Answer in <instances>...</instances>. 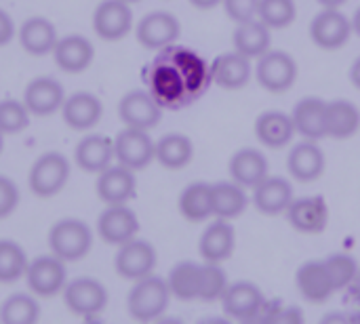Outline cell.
I'll return each instance as SVG.
<instances>
[{
  "instance_id": "cell-49",
  "label": "cell",
  "mask_w": 360,
  "mask_h": 324,
  "mask_svg": "<svg viewBox=\"0 0 360 324\" xmlns=\"http://www.w3.org/2000/svg\"><path fill=\"white\" fill-rule=\"evenodd\" d=\"M350 80H352V84L360 91V57L352 63V67H350Z\"/></svg>"
},
{
  "instance_id": "cell-35",
  "label": "cell",
  "mask_w": 360,
  "mask_h": 324,
  "mask_svg": "<svg viewBox=\"0 0 360 324\" xmlns=\"http://www.w3.org/2000/svg\"><path fill=\"white\" fill-rule=\"evenodd\" d=\"M171 297L179 302H194L198 299V287H200V264L194 261H179L171 268L167 278Z\"/></svg>"
},
{
  "instance_id": "cell-58",
  "label": "cell",
  "mask_w": 360,
  "mask_h": 324,
  "mask_svg": "<svg viewBox=\"0 0 360 324\" xmlns=\"http://www.w3.org/2000/svg\"><path fill=\"white\" fill-rule=\"evenodd\" d=\"M84 324H103V323H99V320H93V318H89V320H86Z\"/></svg>"
},
{
  "instance_id": "cell-47",
  "label": "cell",
  "mask_w": 360,
  "mask_h": 324,
  "mask_svg": "<svg viewBox=\"0 0 360 324\" xmlns=\"http://www.w3.org/2000/svg\"><path fill=\"white\" fill-rule=\"evenodd\" d=\"M319 324H352L350 314H344V312H329L321 318Z\"/></svg>"
},
{
  "instance_id": "cell-59",
  "label": "cell",
  "mask_w": 360,
  "mask_h": 324,
  "mask_svg": "<svg viewBox=\"0 0 360 324\" xmlns=\"http://www.w3.org/2000/svg\"><path fill=\"white\" fill-rule=\"evenodd\" d=\"M124 2H129V4H131V2H139V0H124Z\"/></svg>"
},
{
  "instance_id": "cell-8",
  "label": "cell",
  "mask_w": 360,
  "mask_h": 324,
  "mask_svg": "<svg viewBox=\"0 0 360 324\" xmlns=\"http://www.w3.org/2000/svg\"><path fill=\"white\" fill-rule=\"evenodd\" d=\"M352 34V21L340 8L321 11L310 23V38L319 48L338 51L342 48Z\"/></svg>"
},
{
  "instance_id": "cell-30",
  "label": "cell",
  "mask_w": 360,
  "mask_h": 324,
  "mask_svg": "<svg viewBox=\"0 0 360 324\" xmlns=\"http://www.w3.org/2000/svg\"><path fill=\"white\" fill-rule=\"evenodd\" d=\"M154 158L171 171L184 169L192 162L194 158V145L192 139L181 135V133H169L156 141L154 148Z\"/></svg>"
},
{
  "instance_id": "cell-27",
  "label": "cell",
  "mask_w": 360,
  "mask_h": 324,
  "mask_svg": "<svg viewBox=\"0 0 360 324\" xmlns=\"http://www.w3.org/2000/svg\"><path fill=\"white\" fill-rule=\"evenodd\" d=\"M76 164L86 173H101L114 160V141L103 135H86L74 152Z\"/></svg>"
},
{
  "instance_id": "cell-5",
  "label": "cell",
  "mask_w": 360,
  "mask_h": 324,
  "mask_svg": "<svg viewBox=\"0 0 360 324\" xmlns=\"http://www.w3.org/2000/svg\"><path fill=\"white\" fill-rule=\"evenodd\" d=\"M65 261L55 255H40L27 264L25 280L32 293L38 297H53L65 289Z\"/></svg>"
},
{
  "instance_id": "cell-25",
  "label": "cell",
  "mask_w": 360,
  "mask_h": 324,
  "mask_svg": "<svg viewBox=\"0 0 360 324\" xmlns=\"http://www.w3.org/2000/svg\"><path fill=\"white\" fill-rule=\"evenodd\" d=\"M295 124L293 118L285 112H264L255 120V137L272 150H281L291 143L295 135Z\"/></svg>"
},
{
  "instance_id": "cell-3",
  "label": "cell",
  "mask_w": 360,
  "mask_h": 324,
  "mask_svg": "<svg viewBox=\"0 0 360 324\" xmlns=\"http://www.w3.org/2000/svg\"><path fill=\"white\" fill-rule=\"evenodd\" d=\"M70 179V162L59 152L42 154L30 169L27 186L38 198H51L59 194Z\"/></svg>"
},
{
  "instance_id": "cell-2",
  "label": "cell",
  "mask_w": 360,
  "mask_h": 324,
  "mask_svg": "<svg viewBox=\"0 0 360 324\" xmlns=\"http://www.w3.org/2000/svg\"><path fill=\"white\" fill-rule=\"evenodd\" d=\"M49 247L61 261H78L93 247V232L80 219H61L49 232Z\"/></svg>"
},
{
  "instance_id": "cell-43",
  "label": "cell",
  "mask_w": 360,
  "mask_h": 324,
  "mask_svg": "<svg viewBox=\"0 0 360 324\" xmlns=\"http://www.w3.org/2000/svg\"><path fill=\"white\" fill-rule=\"evenodd\" d=\"M224 8L230 19L236 23H245L257 17L259 0H224Z\"/></svg>"
},
{
  "instance_id": "cell-50",
  "label": "cell",
  "mask_w": 360,
  "mask_h": 324,
  "mask_svg": "<svg viewBox=\"0 0 360 324\" xmlns=\"http://www.w3.org/2000/svg\"><path fill=\"white\" fill-rule=\"evenodd\" d=\"M346 291H350V297L359 304V310H360V272H359V276H356V280H354Z\"/></svg>"
},
{
  "instance_id": "cell-24",
  "label": "cell",
  "mask_w": 360,
  "mask_h": 324,
  "mask_svg": "<svg viewBox=\"0 0 360 324\" xmlns=\"http://www.w3.org/2000/svg\"><path fill=\"white\" fill-rule=\"evenodd\" d=\"M293 124L295 131L302 133L306 139H321L327 137V101H323L321 97H306L302 99L293 114Z\"/></svg>"
},
{
  "instance_id": "cell-9",
  "label": "cell",
  "mask_w": 360,
  "mask_h": 324,
  "mask_svg": "<svg viewBox=\"0 0 360 324\" xmlns=\"http://www.w3.org/2000/svg\"><path fill=\"white\" fill-rule=\"evenodd\" d=\"M224 312L234 318V320H247L253 316H259L262 312H266V297L264 291L249 283V280H240V283H232L228 285L224 297L219 299Z\"/></svg>"
},
{
  "instance_id": "cell-33",
  "label": "cell",
  "mask_w": 360,
  "mask_h": 324,
  "mask_svg": "<svg viewBox=\"0 0 360 324\" xmlns=\"http://www.w3.org/2000/svg\"><path fill=\"white\" fill-rule=\"evenodd\" d=\"M360 129V110L346 99L327 103V135L333 139H348Z\"/></svg>"
},
{
  "instance_id": "cell-40",
  "label": "cell",
  "mask_w": 360,
  "mask_h": 324,
  "mask_svg": "<svg viewBox=\"0 0 360 324\" xmlns=\"http://www.w3.org/2000/svg\"><path fill=\"white\" fill-rule=\"evenodd\" d=\"M325 266L329 270L331 283L335 291H346L359 276V264L352 255L348 253H333L325 259Z\"/></svg>"
},
{
  "instance_id": "cell-48",
  "label": "cell",
  "mask_w": 360,
  "mask_h": 324,
  "mask_svg": "<svg viewBox=\"0 0 360 324\" xmlns=\"http://www.w3.org/2000/svg\"><path fill=\"white\" fill-rule=\"evenodd\" d=\"M224 0H190V4H194L196 8H202V11H207V8H215L217 4H221Z\"/></svg>"
},
{
  "instance_id": "cell-17",
  "label": "cell",
  "mask_w": 360,
  "mask_h": 324,
  "mask_svg": "<svg viewBox=\"0 0 360 324\" xmlns=\"http://www.w3.org/2000/svg\"><path fill=\"white\" fill-rule=\"evenodd\" d=\"M295 285L302 297L310 304H325L335 293L325 259H312L302 264L295 274Z\"/></svg>"
},
{
  "instance_id": "cell-42",
  "label": "cell",
  "mask_w": 360,
  "mask_h": 324,
  "mask_svg": "<svg viewBox=\"0 0 360 324\" xmlns=\"http://www.w3.org/2000/svg\"><path fill=\"white\" fill-rule=\"evenodd\" d=\"M152 89L158 99L173 101L184 91V80L175 72V67H158L152 76Z\"/></svg>"
},
{
  "instance_id": "cell-44",
  "label": "cell",
  "mask_w": 360,
  "mask_h": 324,
  "mask_svg": "<svg viewBox=\"0 0 360 324\" xmlns=\"http://www.w3.org/2000/svg\"><path fill=\"white\" fill-rule=\"evenodd\" d=\"M19 205V188L8 177L0 175V219L8 217Z\"/></svg>"
},
{
  "instance_id": "cell-18",
  "label": "cell",
  "mask_w": 360,
  "mask_h": 324,
  "mask_svg": "<svg viewBox=\"0 0 360 324\" xmlns=\"http://www.w3.org/2000/svg\"><path fill=\"white\" fill-rule=\"evenodd\" d=\"M325 167H327L325 152L312 139L300 141L297 145L291 148V152L287 156V169H289L291 177L302 183L316 181L325 173Z\"/></svg>"
},
{
  "instance_id": "cell-11",
  "label": "cell",
  "mask_w": 360,
  "mask_h": 324,
  "mask_svg": "<svg viewBox=\"0 0 360 324\" xmlns=\"http://www.w3.org/2000/svg\"><path fill=\"white\" fill-rule=\"evenodd\" d=\"M95 34L103 40H120L133 30V11L124 0H103L93 13Z\"/></svg>"
},
{
  "instance_id": "cell-20",
  "label": "cell",
  "mask_w": 360,
  "mask_h": 324,
  "mask_svg": "<svg viewBox=\"0 0 360 324\" xmlns=\"http://www.w3.org/2000/svg\"><path fill=\"white\" fill-rule=\"evenodd\" d=\"M61 116L70 129L86 131V129H93L101 120L103 103L93 93H86V91L74 93V95L65 97V101L61 105Z\"/></svg>"
},
{
  "instance_id": "cell-45",
  "label": "cell",
  "mask_w": 360,
  "mask_h": 324,
  "mask_svg": "<svg viewBox=\"0 0 360 324\" xmlns=\"http://www.w3.org/2000/svg\"><path fill=\"white\" fill-rule=\"evenodd\" d=\"M268 324H306L304 310L297 306H287V308H276L266 312Z\"/></svg>"
},
{
  "instance_id": "cell-7",
  "label": "cell",
  "mask_w": 360,
  "mask_h": 324,
  "mask_svg": "<svg viewBox=\"0 0 360 324\" xmlns=\"http://www.w3.org/2000/svg\"><path fill=\"white\" fill-rule=\"evenodd\" d=\"M156 261H158L156 249L148 240L133 238L120 245L116 259H114V268L127 280H141L154 272Z\"/></svg>"
},
{
  "instance_id": "cell-36",
  "label": "cell",
  "mask_w": 360,
  "mask_h": 324,
  "mask_svg": "<svg viewBox=\"0 0 360 324\" xmlns=\"http://www.w3.org/2000/svg\"><path fill=\"white\" fill-rule=\"evenodd\" d=\"M40 318V306L32 295L17 293L11 295L0 306V323L2 324H36Z\"/></svg>"
},
{
  "instance_id": "cell-51",
  "label": "cell",
  "mask_w": 360,
  "mask_h": 324,
  "mask_svg": "<svg viewBox=\"0 0 360 324\" xmlns=\"http://www.w3.org/2000/svg\"><path fill=\"white\" fill-rule=\"evenodd\" d=\"M240 324H268V318H266V312H262L259 316H253V318L240 320Z\"/></svg>"
},
{
  "instance_id": "cell-16",
  "label": "cell",
  "mask_w": 360,
  "mask_h": 324,
  "mask_svg": "<svg viewBox=\"0 0 360 324\" xmlns=\"http://www.w3.org/2000/svg\"><path fill=\"white\" fill-rule=\"evenodd\" d=\"M285 215L293 230L302 234H321L329 223V207L321 196L293 198Z\"/></svg>"
},
{
  "instance_id": "cell-41",
  "label": "cell",
  "mask_w": 360,
  "mask_h": 324,
  "mask_svg": "<svg viewBox=\"0 0 360 324\" xmlns=\"http://www.w3.org/2000/svg\"><path fill=\"white\" fill-rule=\"evenodd\" d=\"M30 124V110L17 99L0 101V131L4 135H17Z\"/></svg>"
},
{
  "instance_id": "cell-56",
  "label": "cell",
  "mask_w": 360,
  "mask_h": 324,
  "mask_svg": "<svg viewBox=\"0 0 360 324\" xmlns=\"http://www.w3.org/2000/svg\"><path fill=\"white\" fill-rule=\"evenodd\" d=\"M350 318H352V324H360V310L354 312V314H350Z\"/></svg>"
},
{
  "instance_id": "cell-53",
  "label": "cell",
  "mask_w": 360,
  "mask_h": 324,
  "mask_svg": "<svg viewBox=\"0 0 360 324\" xmlns=\"http://www.w3.org/2000/svg\"><path fill=\"white\" fill-rule=\"evenodd\" d=\"M198 324H232L226 318H219V316H211V318H202Z\"/></svg>"
},
{
  "instance_id": "cell-13",
  "label": "cell",
  "mask_w": 360,
  "mask_h": 324,
  "mask_svg": "<svg viewBox=\"0 0 360 324\" xmlns=\"http://www.w3.org/2000/svg\"><path fill=\"white\" fill-rule=\"evenodd\" d=\"M118 114H120V120L127 127L143 129V131L154 129L162 118V112H160V105H158L156 97L146 93V91L127 93L118 103Z\"/></svg>"
},
{
  "instance_id": "cell-54",
  "label": "cell",
  "mask_w": 360,
  "mask_h": 324,
  "mask_svg": "<svg viewBox=\"0 0 360 324\" xmlns=\"http://www.w3.org/2000/svg\"><path fill=\"white\" fill-rule=\"evenodd\" d=\"M352 30L360 36V8H356V13H354V17H352Z\"/></svg>"
},
{
  "instance_id": "cell-22",
  "label": "cell",
  "mask_w": 360,
  "mask_h": 324,
  "mask_svg": "<svg viewBox=\"0 0 360 324\" xmlns=\"http://www.w3.org/2000/svg\"><path fill=\"white\" fill-rule=\"evenodd\" d=\"M293 202V186L285 177H266L262 183L253 188V205L264 215H281L287 213Z\"/></svg>"
},
{
  "instance_id": "cell-29",
  "label": "cell",
  "mask_w": 360,
  "mask_h": 324,
  "mask_svg": "<svg viewBox=\"0 0 360 324\" xmlns=\"http://www.w3.org/2000/svg\"><path fill=\"white\" fill-rule=\"evenodd\" d=\"M213 80L224 89H243L251 78V61L243 53H226L213 61Z\"/></svg>"
},
{
  "instance_id": "cell-26",
  "label": "cell",
  "mask_w": 360,
  "mask_h": 324,
  "mask_svg": "<svg viewBox=\"0 0 360 324\" xmlns=\"http://www.w3.org/2000/svg\"><path fill=\"white\" fill-rule=\"evenodd\" d=\"M230 177L243 188H255L268 177V160L255 148L238 150L230 160Z\"/></svg>"
},
{
  "instance_id": "cell-32",
  "label": "cell",
  "mask_w": 360,
  "mask_h": 324,
  "mask_svg": "<svg viewBox=\"0 0 360 324\" xmlns=\"http://www.w3.org/2000/svg\"><path fill=\"white\" fill-rule=\"evenodd\" d=\"M179 211L188 221H207L213 215V186L205 181L190 183L179 196Z\"/></svg>"
},
{
  "instance_id": "cell-1",
  "label": "cell",
  "mask_w": 360,
  "mask_h": 324,
  "mask_svg": "<svg viewBox=\"0 0 360 324\" xmlns=\"http://www.w3.org/2000/svg\"><path fill=\"white\" fill-rule=\"evenodd\" d=\"M169 302L171 291L167 280L150 274L141 280H135V287L129 291L127 297V308L137 323H156L158 318H162Z\"/></svg>"
},
{
  "instance_id": "cell-38",
  "label": "cell",
  "mask_w": 360,
  "mask_h": 324,
  "mask_svg": "<svg viewBox=\"0 0 360 324\" xmlns=\"http://www.w3.org/2000/svg\"><path fill=\"white\" fill-rule=\"evenodd\" d=\"M295 0H259L257 17L270 30H285L295 21Z\"/></svg>"
},
{
  "instance_id": "cell-19",
  "label": "cell",
  "mask_w": 360,
  "mask_h": 324,
  "mask_svg": "<svg viewBox=\"0 0 360 324\" xmlns=\"http://www.w3.org/2000/svg\"><path fill=\"white\" fill-rule=\"evenodd\" d=\"M97 196L105 202V205H127L137 190V181H135V171L116 164V167H108L105 171L99 173L97 179Z\"/></svg>"
},
{
  "instance_id": "cell-23",
  "label": "cell",
  "mask_w": 360,
  "mask_h": 324,
  "mask_svg": "<svg viewBox=\"0 0 360 324\" xmlns=\"http://www.w3.org/2000/svg\"><path fill=\"white\" fill-rule=\"evenodd\" d=\"M234 245H236L234 228L230 226L228 219H217L202 232L198 251L207 264H224L234 253Z\"/></svg>"
},
{
  "instance_id": "cell-34",
  "label": "cell",
  "mask_w": 360,
  "mask_h": 324,
  "mask_svg": "<svg viewBox=\"0 0 360 324\" xmlns=\"http://www.w3.org/2000/svg\"><path fill=\"white\" fill-rule=\"evenodd\" d=\"M270 27L259 19L238 23V27L234 30V46L249 59L266 55L270 51Z\"/></svg>"
},
{
  "instance_id": "cell-31",
  "label": "cell",
  "mask_w": 360,
  "mask_h": 324,
  "mask_svg": "<svg viewBox=\"0 0 360 324\" xmlns=\"http://www.w3.org/2000/svg\"><path fill=\"white\" fill-rule=\"evenodd\" d=\"M249 196L236 181L213 183V215L217 219H236L247 211Z\"/></svg>"
},
{
  "instance_id": "cell-12",
  "label": "cell",
  "mask_w": 360,
  "mask_h": 324,
  "mask_svg": "<svg viewBox=\"0 0 360 324\" xmlns=\"http://www.w3.org/2000/svg\"><path fill=\"white\" fill-rule=\"evenodd\" d=\"M97 232L108 245L120 247L137 236L139 219L127 205H108L97 219Z\"/></svg>"
},
{
  "instance_id": "cell-46",
  "label": "cell",
  "mask_w": 360,
  "mask_h": 324,
  "mask_svg": "<svg viewBox=\"0 0 360 324\" xmlns=\"http://www.w3.org/2000/svg\"><path fill=\"white\" fill-rule=\"evenodd\" d=\"M15 38V21L13 17L0 8V46H6Z\"/></svg>"
},
{
  "instance_id": "cell-37",
  "label": "cell",
  "mask_w": 360,
  "mask_h": 324,
  "mask_svg": "<svg viewBox=\"0 0 360 324\" xmlns=\"http://www.w3.org/2000/svg\"><path fill=\"white\" fill-rule=\"evenodd\" d=\"M25 251L13 240H0V283H15L25 276L27 270Z\"/></svg>"
},
{
  "instance_id": "cell-52",
  "label": "cell",
  "mask_w": 360,
  "mask_h": 324,
  "mask_svg": "<svg viewBox=\"0 0 360 324\" xmlns=\"http://www.w3.org/2000/svg\"><path fill=\"white\" fill-rule=\"evenodd\" d=\"M325 8H340L344 2H348V0H319Z\"/></svg>"
},
{
  "instance_id": "cell-10",
  "label": "cell",
  "mask_w": 360,
  "mask_h": 324,
  "mask_svg": "<svg viewBox=\"0 0 360 324\" xmlns=\"http://www.w3.org/2000/svg\"><path fill=\"white\" fill-rule=\"evenodd\" d=\"M63 302L76 316L93 318L108 304L105 287L95 278H76L63 289Z\"/></svg>"
},
{
  "instance_id": "cell-15",
  "label": "cell",
  "mask_w": 360,
  "mask_h": 324,
  "mask_svg": "<svg viewBox=\"0 0 360 324\" xmlns=\"http://www.w3.org/2000/svg\"><path fill=\"white\" fill-rule=\"evenodd\" d=\"M179 19L167 11H154L146 15L137 25V40L146 48H165L179 38Z\"/></svg>"
},
{
  "instance_id": "cell-55",
  "label": "cell",
  "mask_w": 360,
  "mask_h": 324,
  "mask_svg": "<svg viewBox=\"0 0 360 324\" xmlns=\"http://www.w3.org/2000/svg\"><path fill=\"white\" fill-rule=\"evenodd\" d=\"M156 324H186L184 320H179V318H158Z\"/></svg>"
},
{
  "instance_id": "cell-14",
  "label": "cell",
  "mask_w": 360,
  "mask_h": 324,
  "mask_svg": "<svg viewBox=\"0 0 360 324\" xmlns=\"http://www.w3.org/2000/svg\"><path fill=\"white\" fill-rule=\"evenodd\" d=\"M63 101H65L63 84L51 76L34 78L23 93V103L32 116H51L57 110H61Z\"/></svg>"
},
{
  "instance_id": "cell-4",
  "label": "cell",
  "mask_w": 360,
  "mask_h": 324,
  "mask_svg": "<svg viewBox=\"0 0 360 324\" xmlns=\"http://www.w3.org/2000/svg\"><path fill=\"white\" fill-rule=\"evenodd\" d=\"M257 82L270 93H285L297 80V63L285 51H268L255 67Z\"/></svg>"
},
{
  "instance_id": "cell-39",
  "label": "cell",
  "mask_w": 360,
  "mask_h": 324,
  "mask_svg": "<svg viewBox=\"0 0 360 324\" xmlns=\"http://www.w3.org/2000/svg\"><path fill=\"white\" fill-rule=\"evenodd\" d=\"M228 274L221 264H200V287L198 299L200 302H219L228 289Z\"/></svg>"
},
{
  "instance_id": "cell-6",
  "label": "cell",
  "mask_w": 360,
  "mask_h": 324,
  "mask_svg": "<svg viewBox=\"0 0 360 324\" xmlns=\"http://www.w3.org/2000/svg\"><path fill=\"white\" fill-rule=\"evenodd\" d=\"M154 148L156 143L148 131L127 127L114 141V158L131 171H141L154 160Z\"/></svg>"
},
{
  "instance_id": "cell-28",
  "label": "cell",
  "mask_w": 360,
  "mask_h": 324,
  "mask_svg": "<svg viewBox=\"0 0 360 324\" xmlns=\"http://www.w3.org/2000/svg\"><path fill=\"white\" fill-rule=\"evenodd\" d=\"M57 30L53 25V21H49L46 17H30L21 23L19 27V42L23 46L25 53L30 55H46L55 48L57 44Z\"/></svg>"
},
{
  "instance_id": "cell-57",
  "label": "cell",
  "mask_w": 360,
  "mask_h": 324,
  "mask_svg": "<svg viewBox=\"0 0 360 324\" xmlns=\"http://www.w3.org/2000/svg\"><path fill=\"white\" fill-rule=\"evenodd\" d=\"M2 145H4V133L0 131V154H2Z\"/></svg>"
},
{
  "instance_id": "cell-21",
  "label": "cell",
  "mask_w": 360,
  "mask_h": 324,
  "mask_svg": "<svg viewBox=\"0 0 360 324\" xmlns=\"http://www.w3.org/2000/svg\"><path fill=\"white\" fill-rule=\"evenodd\" d=\"M53 57L55 63L59 65V70L68 72V74H78L84 72L95 57V46L91 44L89 38L80 36V34H70L65 38H59L55 48H53Z\"/></svg>"
}]
</instances>
